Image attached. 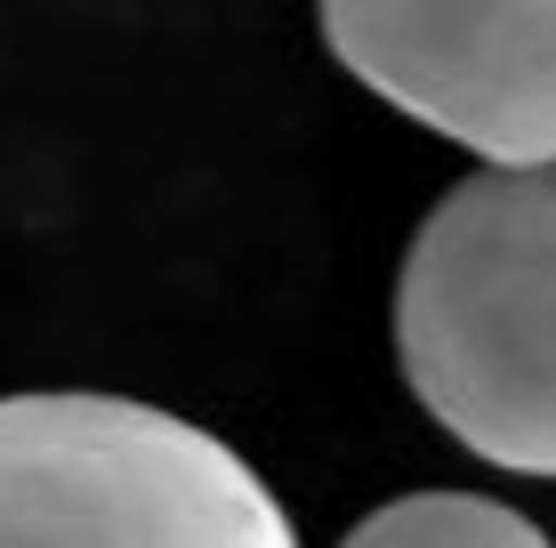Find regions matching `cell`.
<instances>
[{"label": "cell", "mask_w": 556, "mask_h": 548, "mask_svg": "<svg viewBox=\"0 0 556 548\" xmlns=\"http://www.w3.org/2000/svg\"><path fill=\"white\" fill-rule=\"evenodd\" d=\"M395 355L452 444L556 476V169H476L412 234Z\"/></svg>", "instance_id": "obj_1"}, {"label": "cell", "mask_w": 556, "mask_h": 548, "mask_svg": "<svg viewBox=\"0 0 556 548\" xmlns=\"http://www.w3.org/2000/svg\"><path fill=\"white\" fill-rule=\"evenodd\" d=\"M0 548H299L235 444L129 395H0Z\"/></svg>", "instance_id": "obj_2"}, {"label": "cell", "mask_w": 556, "mask_h": 548, "mask_svg": "<svg viewBox=\"0 0 556 548\" xmlns=\"http://www.w3.org/2000/svg\"><path fill=\"white\" fill-rule=\"evenodd\" d=\"M323 41L371 98L492 169H556V0H331Z\"/></svg>", "instance_id": "obj_3"}, {"label": "cell", "mask_w": 556, "mask_h": 548, "mask_svg": "<svg viewBox=\"0 0 556 548\" xmlns=\"http://www.w3.org/2000/svg\"><path fill=\"white\" fill-rule=\"evenodd\" d=\"M339 548H556L532 517L476 493H404L355 524Z\"/></svg>", "instance_id": "obj_4"}]
</instances>
